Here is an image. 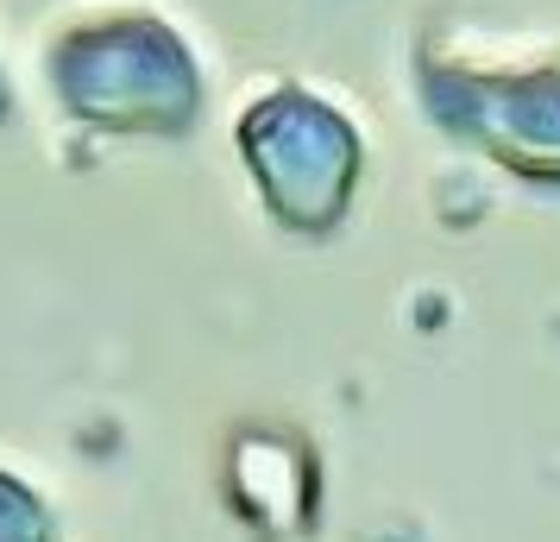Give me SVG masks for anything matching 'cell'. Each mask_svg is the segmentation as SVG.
I'll return each mask as SVG.
<instances>
[{"label":"cell","instance_id":"cell-4","mask_svg":"<svg viewBox=\"0 0 560 542\" xmlns=\"http://www.w3.org/2000/svg\"><path fill=\"white\" fill-rule=\"evenodd\" d=\"M0 542H57V523L45 511V498L0 466Z\"/></svg>","mask_w":560,"mask_h":542},{"label":"cell","instance_id":"cell-5","mask_svg":"<svg viewBox=\"0 0 560 542\" xmlns=\"http://www.w3.org/2000/svg\"><path fill=\"white\" fill-rule=\"evenodd\" d=\"M0 114H7V77H0Z\"/></svg>","mask_w":560,"mask_h":542},{"label":"cell","instance_id":"cell-2","mask_svg":"<svg viewBox=\"0 0 560 542\" xmlns=\"http://www.w3.org/2000/svg\"><path fill=\"white\" fill-rule=\"evenodd\" d=\"M416 89L447 139L504 164L510 177L560 189V57H491L459 38H422Z\"/></svg>","mask_w":560,"mask_h":542},{"label":"cell","instance_id":"cell-3","mask_svg":"<svg viewBox=\"0 0 560 542\" xmlns=\"http://www.w3.org/2000/svg\"><path fill=\"white\" fill-rule=\"evenodd\" d=\"M233 146H240V164L253 171L265 215L283 233L328 240L347 221L359 171H365V146L328 95H315L303 82L265 89L253 107H240Z\"/></svg>","mask_w":560,"mask_h":542},{"label":"cell","instance_id":"cell-1","mask_svg":"<svg viewBox=\"0 0 560 542\" xmlns=\"http://www.w3.org/2000/svg\"><path fill=\"white\" fill-rule=\"evenodd\" d=\"M57 107L107 139H177L202 114V57L158 7L82 0L45 32Z\"/></svg>","mask_w":560,"mask_h":542}]
</instances>
